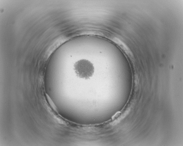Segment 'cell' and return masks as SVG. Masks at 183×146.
Returning <instances> with one entry per match:
<instances>
[{"label": "cell", "instance_id": "cell-1", "mask_svg": "<svg viewBox=\"0 0 183 146\" xmlns=\"http://www.w3.org/2000/svg\"><path fill=\"white\" fill-rule=\"evenodd\" d=\"M74 69L78 77L85 80L90 79L93 75L95 71L93 64L85 59L76 61L74 64Z\"/></svg>", "mask_w": 183, "mask_h": 146}]
</instances>
